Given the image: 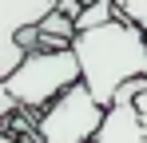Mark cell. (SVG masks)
Returning <instances> with one entry per match:
<instances>
[{"label":"cell","instance_id":"1","mask_svg":"<svg viewBox=\"0 0 147 143\" xmlns=\"http://www.w3.org/2000/svg\"><path fill=\"white\" fill-rule=\"evenodd\" d=\"M72 56L80 64V84L99 107H111V95L127 80H147V36L127 20H107L99 28L76 32Z\"/></svg>","mask_w":147,"mask_h":143},{"label":"cell","instance_id":"8","mask_svg":"<svg viewBox=\"0 0 147 143\" xmlns=\"http://www.w3.org/2000/svg\"><path fill=\"white\" fill-rule=\"evenodd\" d=\"M111 4H115V16H119V20L135 24L147 36V0H111Z\"/></svg>","mask_w":147,"mask_h":143},{"label":"cell","instance_id":"13","mask_svg":"<svg viewBox=\"0 0 147 143\" xmlns=\"http://www.w3.org/2000/svg\"><path fill=\"white\" fill-rule=\"evenodd\" d=\"M0 143H24V139H12V135H4V131H0Z\"/></svg>","mask_w":147,"mask_h":143},{"label":"cell","instance_id":"4","mask_svg":"<svg viewBox=\"0 0 147 143\" xmlns=\"http://www.w3.org/2000/svg\"><path fill=\"white\" fill-rule=\"evenodd\" d=\"M88 143H147V127L139 123L131 103H111L103 107V123Z\"/></svg>","mask_w":147,"mask_h":143},{"label":"cell","instance_id":"12","mask_svg":"<svg viewBox=\"0 0 147 143\" xmlns=\"http://www.w3.org/2000/svg\"><path fill=\"white\" fill-rule=\"evenodd\" d=\"M131 107H135V115H139V123L147 127V88H143L139 95H135V99H131Z\"/></svg>","mask_w":147,"mask_h":143},{"label":"cell","instance_id":"6","mask_svg":"<svg viewBox=\"0 0 147 143\" xmlns=\"http://www.w3.org/2000/svg\"><path fill=\"white\" fill-rule=\"evenodd\" d=\"M32 28H36V36H40V48H68V44H72V36H76L72 20L60 16L56 8H52L48 16H40Z\"/></svg>","mask_w":147,"mask_h":143},{"label":"cell","instance_id":"10","mask_svg":"<svg viewBox=\"0 0 147 143\" xmlns=\"http://www.w3.org/2000/svg\"><path fill=\"white\" fill-rule=\"evenodd\" d=\"M16 111H20V107H16V99H12V95H8V88L0 84V123H4L8 115H16Z\"/></svg>","mask_w":147,"mask_h":143},{"label":"cell","instance_id":"5","mask_svg":"<svg viewBox=\"0 0 147 143\" xmlns=\"http://www.w3.org/2000/svg\"><path fill=\"white\" fill-rule=\"evenodd\" d=\"M52 8L56 0H0V40H12L20 28H32Z\"/></svg>","mask_w":147,"mask_h":143},{"label":"cell","instance_id":"3","mask_svg":"<svg viewBox=\"0 0 147 143\" xmlns=\"http://www.w3.org/2000/svg\"><path fill=\"white\" fill-rule=\"evenodd\" d=\"M99 123H103V107L92 99L84 84H72L32 119V143H88Z\"/></svg>","mask_w":147,"mask_h":143},{"label":"cell","instance_id":"7","mask_svg":"<svg viewBox=\"0 0 147 143\" xmlns=\"http://www.w3.org/2000/svg\"><path fill=\"white\" fill-rule=\"evenodd\" d=\"M107 20H115V4L111 0H88L80 8V16L72 20V28L76 32H88V28H99V24H107Z\"/></svg>","mask_w":147,"mask_h":143},{"label":"cell","instance_id":"9","mask_svg":"<svg viewBox=\"0 0 147 143\" xmlns=\"http://www.w3.org/2000/svg\"><path fill=\"white\" fill-rule=\"evenodd\" d=\"M143 88H147V80H127V84H119V88H115L111 103H131V99L143 92Z\"/></svg>","mask_w":147,"mask_h":143},{"label":"cell","instance_id":"2","mask_svg":"<svg viewBox=\"0 0 147 143\" xmlns=\"http://www.w3.org/2000/svg\"><path fill=\"white\" fill-rule=\"evenodd\" d=\"M0 84L8 88L20 111L40 115L56 95H64L72 84H80V64H76L72 48H36V52H24L16 72Z\"/></svg>","mask_w":147,"mask_h":143},{"label":"cell","instance_id":"11","mask_svg":"<svg viewBox=\"0 0 147 143\" xmlns=\"http://www.w3.org/2000/svg\"><path fill=\"white\" fill-rule=\"evenodd\" d=\"M84 4H88V0H56V12H60V16H68V20H76Z\"/></svg>","mask_w":147,"mask_h":143}]
</instances>
